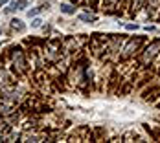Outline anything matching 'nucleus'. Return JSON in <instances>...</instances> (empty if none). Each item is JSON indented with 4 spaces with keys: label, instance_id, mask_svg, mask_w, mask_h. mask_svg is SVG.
<instances>
[{
    "label": "nucleus",
    "instance_id": "4468645a",
    "mask_svg": "<svg viewBox=\"0 0 160 143\" xmlns=\"http://www.w3.org/2000/svg\"><path fill=\"white\" fill-rule=\"evenodd\" d=\"M20 2H26V0H20Z\"/></svg>",
    "mask_w": 160,
    "mask_h": 143
},
{
    "label": "nucleus",
    "instance_id": "7ed1b4c3",
    "mask_svg": "<svg viewBox=\"0 0 160 143\" xmlns=\"http://www.w3.org/2000/svg\"><path fill=\"white\" fill-rule=\"evenodd\" d=\"M142 95H144L145 101H155L156 97H160V86H151V88H147Z\"/></svg>",
    "mask_w": 160,
    "mask_h": 143
},
{
    "label": "nucleus",
    "instance_id": "39448f33",
    "mask_svg": "<svg viewBox=\"0 0 160 143\" xmlns=\"http://www.w3.org/2000/svg\"><path fill=\"white\" fill-rule=\"evenodd\" d=\"M9 28L13 30V31H18V33H22L26 30V24L22 22V20H18V18H13L11 22H9Z\"/></svg>",
    "mask_w": 160,
    "mask_h": 143
},
{
    "label": "nucleus",
    "instance_id": "6e6552de",
    "mask_svg": "<svg viewBox=\"0 0 160 143\" xmlns=\"http://www.w3.org/2000/svg\"><path fill=\"white\" fill-rule=\"evenodd\" d=\"M79 20H81V22H96L98 17L92 15V13H81V15H79Z\"/></svg>",
    "mask_w": 160,
    "mask_h": 143
},
{
    "label": "nucleus",
    "instance_id": "1a4fd4ad",
    "mask_svg": "<svg viewBox=\"0 0 160 143\" xmlns=\"http://www.w3.org/2000/svg\"><path fill=\"white\" fill-rule=\"evenodd\" d=\"M61 11L66 13V15H74V13H76V8L70 6V4H63V6H61Z\"/></svg>",
    "mask_w": 160,
    "mask_h": 143
},
{
    "label": "nucleus",
    "instance_id": "f257e3e1",
    "mask_svg": "<svg viewBox=\"0 0 160 143\" xmlns=\"http://www.w3.org/2000/svg\"><path fill=\"white\" fill-rule=\"evenodd\" d=\"M158 53H160V39H155L153 42H149L144 50L136 55V59H138V62H140L142 68H149V66H151V61H153Z\"/></svg>",
    "mask_w": 160,
    "mask_h": 143
},
{
    "label": "nucleus",
    "instance_id": "ddd939ff",
    "mask_svg": "<svg viewBox=\"0 0 160 143\" xmlns=\"http://www.w3.org/2000/svg\"><path fill=\"white\" fill-rule=\"evenodd\" d=\"M8 2V0H0V6H2V4H6Z\"/></svg>",
    "mask_w": 160,
    "mask_h": 143
},
{
    "label": "nucleus",
    "instance_id": "f8f14e48",
    "mask_svg": "<svg viewBox=\"0 0 160 143\" xmlns=\"http://www.w3.org/2000/svg\"><path fill=\"white\" fill-rule=\"evenodd\" d=\"M129 31H132V30H138V24H127V26H125Z\"/></svg>",
    "mask_w": 160,
    "mask_h": 143
},
{
    "label": "nucleus",
    "instance_id": "423d86ee",
    "mask_svg": "<svg viewBox=\"0 0 160 143\" xmlns=\"http://www.w3.org/2000/svg\"><path fill=\"white\" fill-rule=\"evenodd\" d=\"M26 6V2H20V0H15V2H11L8 8H6V11L4 13H13V11H17V9H22Z\"/></svg>",
    "mask_w": 160,
    "mask_h": 143
},
{
    "label": "nucleus",
    "instance_id": "9d476101",
    "mask_svg": "<svg viewBox=\"0 0 160 143\" xmlns=\"http://www.w3.org/2000/svg\"><path fill=\"white\" fill-rule=\"evenodd\" d=\"M42 9H46V8H42V6H41V8H33V9H30V11H28V17L31 18V17H35V15H39V13H41Z\"/></svg>",
    "mask_w": 160,
    "mask_h": 143
},
{
    "label": "nucleus",
    "instance_id": "f03ea898",
    "mask_svg": "<svg viewBox=\"0 0 160 143\" xmlns=\"http://www.w3.org/2000/svg\"><path fill=\"white\" fill-rule=\"evenodd\" d=\"M144 42H145V37H136V39L127 40V44L123 46V50H122L120 59H122V61H127V59H131V57H134V55H138V53H140V46H142Z\"/></svg>",
    "mask_w": 160,
    "mask_h": 143
},
{
    "label": "nucleus",
    "instance_id": "0eeeda50",
    "mask_svg": "<svg viewBox=\"0 0 160 143\" xmlns=\"http://www.w3.org/2000/svg\"><path fill=\"white\" fill-rule=\"evenodd\" d=\"M92 136H94V141H103V139H105V136H107V132H105V129H103V127H96Z\"/></svg>",
    "mask_w": 160,
    "mask_h": 143
},
{
    "label": "nucleus",
    "instance_id": "9b49d317",
    "mask_svg": "<svg viewBox=\"0 0 160 143\" xmlns=\"http://www.w3.org/2000/svg\"><path fill=\"white\" fill-rule=\"evenodd\" d=\"M31 26H33V28H41V26H42V20H41V18H33V20H31Z\"/></svg>",
    "mask_w": 160,
    "mask_h": 143
},
{
    "label": "nucleus",
    "instance_id": "20e7f679",
    "mask_svg": "<svg viewBox=\"0 0 160 143\" xmlns=\"http://www.w3.org/2000/svg\"><path fill=\"white\" fill-rule=\"evenodd\" d=\"M120 2V0H101V8H103V11L107 13V15H114V8H116V4Z\"/></svg>",
    "mask_w": 160,
    "mask_h": 143
}]
</instances>
